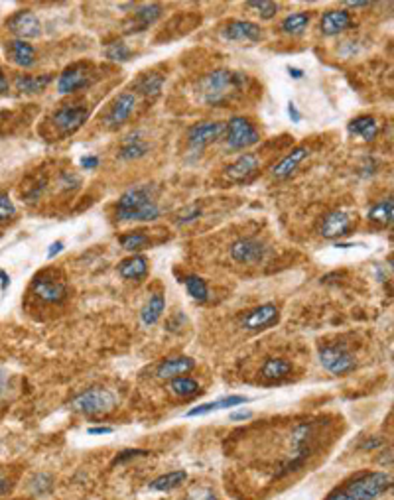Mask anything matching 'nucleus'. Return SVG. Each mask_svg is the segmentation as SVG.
Masks as SVG:
<instances>
[{
	"label": "nucleus",
	"mask_w": 394,
	"mask_h": 500,
	"mask_svg": "<svg viewBox=\"0 0 394 500\" xmlns=\"http://www.w3.org/2000/svg\"><path fill=\"white\" fill-rule=\"evenodd\" d=\"M246 75L234 74L229 69H215L197 81L199 101L207 107H225L243 91Z\"/></svg>",
	"instance_id": "f257e3e1"
},
{
	"label": "nucleus",
	"mask_w": 394,
	"mask_h": 500,
	"mask_svg": "<svg viewBox=\"0 0 394 500\" xmlns=\"http://www.w3.org/2000/svg\"><path fill=\"white\" fill-rule=\"evenodd\" d=\"M160 215V207L150 187H132L124 191L117 203L119 221H154Z\"/></svg>",
	"instance_id": "f03ea898"
},
{
	"label": "nucleus",
	"mask_w": 394,
	"mask_h": 500,
	"mask_svg": "<svg viewBox=\"0 0 394 500\" xmlns=\"http://www.w3.org/2000/svg\"><path fill=\"white\" fill-rule=\"evenodd\" d=\"M391 487V476L384 473H365L359 475L343 488L353 500H375Z\"/></svg>",
	"instance_id": "7ed1b4c3"
},
{
	"label": "nucleus",
	"mask_w": 394,
	"mask_h": 500,
	"mask_svg": "<svg viewBox=\"0 0 394 500\" xmlns=\"http://www.w3.org/2000/svg\"><path fill=\"white\" fill-rule=\"evenodd\" d=\"M114 404L117 400L107 388H89L75 398L71 408L83 415H103L109 414L114 408Z\"/></svg>",
	"instance_id": "20e7f679"
},
{
	"label": "nucleus",
	"mask_w": 394,
	"mask_h": 500,
	"mask_svg": "<svg viewBox=\"0 0 394 500\" xmlns=\"http://www.w3.org/2000/svg\"><path fill=\"white\" fill-rule=\"evenodd\" d=\"M95 79H97L95 67L91 63L79 61V63H74V65L63 69V74L58 79V93L60 95H71L75 91L91 85Z\"/></svg>",
	"instance_id": "39448f33"
},
{
	"label": "nucleus",
	"mask_w": 394,
	"mask_h": 500,
	"mask_svg": "<svg viewBox=\"0 0 394 500\" xmlns=\"http://www.w3.org/2000/svg\"><path fill=\"white\" fill-rule=\"evenodd\" d=\"M225 135H227V146L231 150H245L248 146H255L260 140V135L252 126V122L243 117H234L227 122Z\"/></svg>",
	"instance_id": "423d86ee"
},
{
	"label": "nucleus",
	"mask_w": 394,
	"mask_h": 500,
	"mask_svg": "<svg viewBox=\"0 0 394 500\" xmlns=\"http://www.w3.org/2000/svg\"><path fill=\"white\" fill-rule=\"evenodd\" d=\"M89 119V109L81 105H65L62 109H58L51 117V122L55 124V128L63 136L77 132Z\"/></svg>",
	"instance_id": "0eeeda50"
},
{
	"label": "nucleus",
	"mask_w": 394,
	"mask_h": 500,
	"mask_svg": "<svg viewBox=\"0 0 394 500\" xmlns=\"http://www.w3.org/2000/svg\"><path fill=\"white\" fill-rule=\"evenodd\" d=\"M32 290L37 298L46 304H60L67 295L65 282L58 280L51 272H42L37 274L32 282Z\"/></svg>",
	"instance_id": "6e6552de"
},
{
	"label": "nucleus",
	"mask_w": 394,
	"mask_h": 500,
	"mask_svg": "<svg viewBox=\"0 0 394 500\" xmlns=\"http://www.w3.org/2000/svg\"><path fill=\"white\" fill-rule=\"evenodd\" d=\"M225 128H227V124L221 121L197 122L187 132V142L194 150H203L207 144L219 140L225 135Z\"/></svg>",
	"instance_id": "1a4fd4ad"
},
{
	"label": "nucleus",
	"mask_w": 394,
	"mask_h": 500,
	"mask_svg": "<svg viewBox=\"0 0 394 500\" xmlns=\"http://www.w3.org/2000/svg\"><path fill=\"white\" fill-rule=\"evenodd\" d=\"M280 319V311L274 304H264L250 309L241 318V327L246 331H260L268 329L272 325H276Z\"/></svg>",
	"instance_id": "9d476101"
},
{
	"label": "nucleus",
	"mask_w": 394,
	"mask_h": 500,
	"mask_svg": "<svg viewBox=\"0 0 394 500\" xmlns=\"http://www.w3.org/2000/svg\"><path fill=\"white\" fill-rule=\"evenodd\" d=\"M320 361L323 368L333 374H347L355 368V359L343 347H325L320 351Z\"/></svg>",
	"instance_id": "9b49d317"
},
{
	"label": "nucleus",
	"mask_w": 394,
	"mask_h": 500,
	"mask_svg": "<svg viewBox=\"0 0 394 500\" xmlns=\"http://www.w3.org/2000/svg\"><path fill=\"white\" fill-rule=\"evenodd\" d=\"M136 95L135 93H121L119 97L114 98L111 103V107L107 110L105 114V124L109 128H119L123 126L124 122L130 119V114L135 112L136 109Z\"/></svg>",
	"instance_id": "f8f14e48"
},
{
	"label": "nucleus",
	"mask_w": 394,
	"mask_h": 500,
	"mask_svg": "<svg viewBox=\"0 0 394 500\" xmlns=\"http://www.w3.org/2000/svg\"><path fill=\"white\" fill-rule=\"evenodd\" d=\"M231 257L239 264H259L266 257V246L257 239H239L231 244Z\"/></svg>",
	"instance_id": "ddd939ff"
},
{
	"label": "nucleus",
	"mask_w": 394,
	"mask_h": 500,
	"mask_svg": "<svg viewBox=\"0 0 394 500\" xmlns=\"http://www.w3.org/2000/svg\"><path fill=\"white\" fill-rule=\"evenodd\" d=\"M8 30L18 36V40H30L42 34V22L32 10H20L8 20Z\"/></svg>",
	"instance_id": "4468645a"
},
{
	"label": "nucleus",
	"mask_w": 394,
	"mask_h": 500,
	"mask_svg": "<svg viewBox=\"0 0 394 500\" xmlns=\"http://www.w3.org/2000/svg\"><path fill=\"white\" fill-rule=\"evenodd\" d=\"M353 227V217L345 211H332L320 223V234L323 239H339L349 234Z\"/></svg>",
	"instance_id": "2eb2a0df"
},
{
	"label": "nucleus",
	"mask_w": 394,
	"mask_h": 500,
	"mask_svg": "<svg viewBox=\"0 0 394 500\" xmlns=\"http://www.w3.org/2000/svg\"><path fill=\"white\" fill-rule=\"evenodd\" d=\"M259 164L260 162L257 154H243V156H239V158L234 160L231 166H227L225 178L234 183L246 182V180H250L257 173Z\"/></svg>",
	"instance_id": "dca6fc26"
},
{
	"label": "nucleus",
	"mask_w": 394,
	"mask_h": 500,
	"mask_svg": "<svg viewBox=\"0 0 394 500\" xmlns=\"http://www.w3.org/2000/svg\"><path fill=\"white\" fill-rule=\"evenodd\" d=\"M223 36L233 42H260L262 30L259 24L248 20H231L223 28Z\"/></svg>",
	"instance_id": "f3484780"
},
{
	"label": "nucleus",
	"mask_w": 394,
	"mask_h": 500,
	"mask_svg": "<svg viewBox=\"0 0 394 500\" xmlns=\"http://www.w3.org/2000/svg\"><path fill=\"white\" fill-rule=\"evenodd\" d=\"M321 32L325 36H335V34H341L345 30L353 28V20H351V14L347 10H327V12L321 16L320 22Z\"/></svg>",
	"instance_id": "a211bd4d"
},
{
	"label": "nucleus",
	"mask_w": 394,
	"mask_h": 500,
	"mask_svg": "<svg viewBox=\"0 0 394 500\" xmlns=\"http://www.w3.org/2000/svg\"><path fill=\"white\" fill-rule=\"evenodd\" d=\"M194 366H196V363L189 356H173V359H166L158 366L156 374L160 380H173L180 379L182 374H187L189 370H194Z\"/></svg>",
	"instance_id": "6ab92c4d"
},
{
	"label": "nucleus",
	"mask_w": 394,
	"mask_h": 500,
	"mask_svg": "<svg viewBox=\"0 0 394 500\" xmlns=\"http://www.w3.org/2000/svg\"><path fill=\"white\" fill-rule=\"evenodd\" d=\"M309 154V148L308 146H296L286 158L278 164V166H274V178H278V180H286L288 175H292L294 170L304 162V160L308 158Z\"/></svg>",
	"instance_id": "aec40b11"
},
{
	"label": "nucleus",
	"mask_w": 394,
	"mask_h": 500,
	"mask_svg": "<svg viewBox=\"0 0 394 500\" xmlns=\"http://www.w3.org/2000/svg\"><path fill=\"white\" fill-rule=\"evenodd\" d=\"M8 58L12 63L20 65V67H32L36 63V49L32 48L24 40H12L8 42Z\"/></svg>",
	"instance_id": "412c9836"
},
{
	"label": "nucleus",
	"mask_w": 394,
	"mask_h": 500,
	"mask_svg": "<svg viewBox=\"0 0 394 500\" xmlns=\"http://www.w3.org/2000/svg\"><path fill=\"white\" fill-rule=\"evenodd\" d=\"M119 274L124 280H142L148 274V260L142 255H132L119 264Z\"/></svg>",
	"instance_id": "4be33fe9"
},
{
	"label": "nucleus",
	"mask_w": 394,
	"mask_h": 500,
	"mask_svg": "<svg viewBox=\"0 0 394 500\" xmlns=\"http://www.w3.org/2000/svg\"><path fill=\"white\" fill-rule=\"evenodd\" d=\"M347 128H349V135L359 136V138H363L365 142L375 140L377 135H379V122L375 121L372 117H369V114H363V117L353 119V121L349 122Z\"/></svg>",
	"instance_id": "5701e85b"
},
{
	"label": "nucleus",
	"mask_w": 394,
	"mask_h": 500,
	"mask_svg": "<svg viewBox=\"0 0 394 500\" xmlns=\"http://www.w3.org/2000/svg\"><path fill=\"white\" fill-rule=\"evenodd\" d=\"M162 16V6L160 4H144L140 6L132 16V22H130V30L128 32H140V30H146L148 26H152L158 18Z\"/></svg>",
	"instance_id": "b1692460"
},
{
	"label": "nucleus",
	"mask_w": 394,
	"mask_h": 500,
	"mask_svg": "<svg viewBox=\"0 0 394 500\" xmlns=\"http://www.w3.org/2000/svg\"><path fill=\"white\" fill-rule=\"evenodd\" d=\"M51 75H16L14 79V85L18 91H22L26 95H32V93H40L44 91L46 87L51 83Z\"/></svg>",
	"instance_id": "393cba45"
},
{
	"label": "nucleus",
	"mask_w": 394,
	"mask_h": 500,
	"mask_svg": "<svg viewBox=\"0 0 394 500\" xmlns=\"http://www.w3.org/2000/svg\"><path fill=\"white\" fill-rule=\"evenodd\" d=\"M162 87H164V77L160 74H150L140 75V79L135 83V89L146 98H156L162 93Z\"/></svg>",
	"instance_id": "a878e982"
},
{
	"label": "nucleus",
	"mask_w": 394,
	"mask_h": 500,
	"mask_svg": "<svg viewBox=\"0 0 394 500\" xmlns=\"http://www.w3.org/2000/svg\"><path fill=\"white\" fill-rule=\"evenodd\" d=\"M248 398L246 396H229V398H223V400H217V402H207L201 404V406H196L191 408L187 415L194 417V415H203V414H211V412H217V410H225V408H233V406H239V404H246Z\"/></svg>",
	"instance_id": "bb28decb"
},
{
	"label": "nucleus",
	"mask_w": 394,
	"mask_h": 500,
	"mask_svg": "<svg viewBox=\"0 0 394 500\" xmlns=\"http://www.w3.org/2000/svg\"><path fill=\"white\" fill-rule=\"evenodd\" d=\"M393 217H394V203L391 197H388V199H382L379 203H375V205L369 209V213H367V219H369L370 223H375V225H379V227L391 225V223H393Z\"/></svg>",
	"instance_id": "cd10ccee"
},
{
	"label": "nucleus",
	"mask_w": 394,
	"mask_h": 500,
	"mask_svg": "<svg viewBox=\"0 0 394 500\" xmlns=\"http://www.w3.org/2000/svg\"><path fill=\"white\" fill-rule=\"evenodd\" d=\"M292 372V363L286 359H266L262 365V377L266 380H282Z\"/></svg>",
	"instance_id": "c85d7f7f"
},
{
	"label": "nucleus",
	"mask_w": 394,
	"mask_h": 500,
	"mask_svg": "<svg viewBox=\"0 0 394 500\" xmlns=\"http://www.w3.org/2000/svg\"><path fill=\"white\" fill-rule=\"evenodd\" d=\"M164 307H166V300L162 293H152L150 300L146 302V305L142 307L140 311V318H142V323L144 325H154L160 316L164 313Z\"/></svg>",
	"instance_id": "c756f323"
},
{
	"label": "nucleus",
	"mask_w": 394,
	"mask_h": 500,
	"mask_svg": "<svg viewBox=\"0 0 394 500\" xmlns=\"http://www.w3.org/2000/svg\"><path fill=\"white\" fill-rule=\"evenodd\" d=\"M187 479V473L185 471H172V473H166V475L158 476L156 481L150 483V488L152 490H158V492H170L173 488L182 487Z\"/></svg>",
	"instance_id": "7c9ffc66"
},
{
	"label": "nucleus",
	"mask_w": 394,
	"mask_h": 500,
	"mask_svg": "<svg viewBox=\"0 0 394 500\" xmlns=\"http://www.w3.org/2000/svg\"><path fill=\"white\" fill-rule=\"evenodd\" d=\"M148 152V144L140 138V136H128L126 140L123 142V148H121V160H138L142 156H146Z\"/></svg>",
	"instance_id": "2f4dec72"
},
{
	"label": "nucleus",
	"mask_w": 394,
	"mask_h": 500,
	"mask_svg": "<svg viewBox=\"0 0 394 500\" xmlns=\"http://www.w3.org/2000/svg\"><path fill=\"white\" fill-rule=\"evenodd\" d=\"M309 24V14L308 12H294L290 14V16H286L282 20V32L286 34H292V36H298V34H302Z\"/></svg>",
	"instance_id": "473e14b6"
},
{
	"label": "nucleus",
	"mask_w": 394,
	"mask_h": 500,
	"mask_svg": "<svg viewBox=\"0 0 394 500\" xmlns=\"http://www.w3.org/2000/svg\"><path fill=\"white\" fill-rule=\"evenodd\" d=\"M170 392L178 398H191V396L199 394V384L194 379L180 377V379H173L170 382Z\"/></svg>",
	"instance_id": "72a5a7b5"
},
{
	"label": "nucleus",
	"mask_w": 394,
	"mask_h": 500,
	"mask_svg": "<svg viewBox=\"0 0 394 500\" xmlns=\"http://www.w3.org/2000/svg\"><path fill=\"white\" fill-rule=\"evenodd\" d=\"M148 243H150V236L146 234V231H135L121 236V244L128 252H140L146 248Z\"/></svg>",
	"instance_id": "f704fd0d"
},
{
	"label": "nucleus",
	"mask_w": 394,
	"mask_h": 500,
	"mask_svg": "<svg viewBox=\"0 0 394 500\" xmlns=\"http://www.w3.org/2000/svg\"><path fill=\"white\" fill-rule=\"evenodd\" d=\"M185 288H187V293L197 300V302H205L207 295H209V290H207V284L205 280H201L199 276H185L184 278Z\"/></svg>",
	"instance_id": "c9c22d12"
},
{
	"label": "nucleus",
	"mask_w": 394,
	"mask_h": 500,
	"mask_svg": "<svg viewBox=\"0 0 394 500\" xmlns=\"http://www.w3.org/2000/svg\"><path fill=\"white\" fill-rule=\"evenodd\" d=\"M246 6L248 8H255L257 14H259L260 18H264V20H271L276 16L278 12V4L276 2H272V0H250V2H246Z\"/></svg>",
	"instance_id": "e433bc0d"
},
{
	"label": "nucleus",
	"mask_w": 394,
	"mask_h": 500,
	"mask_svg": "<svg viewBox=\"0 0 394 500\" xmlns=\"http://www.w3.org/2000/svg\"><path fill=\"white\" fill-rule=\"evenodd\" d=\"M105 55L112 61L124 63V61L130 60L132 51H130V48H128L126 44H123V42H112V44H109V46L105 48Z\"/></svg>",
	"instance_id": "4c0bfd02"
},
{
	"label": "nucleus",
	"mask_w": 394,
	"mask_h": 500,
	"mask_svg": "<svg viewBox=\"0 0 394 500\" xmlns=\"http://www.w3.org/2000/svg\"><path fill=\"white\" fill-rule=\"evenodd\" d=\"M16 215V205L8 193H0V223H6Z\"/></svg>",
	"instance_id": "58836bf2"
},
{
	"label": "nucleus",
	"mask_w": 394,
	"mask_h": 500,
	"mask_svg": "<svg viewBox=\"0 0 394 500\" xmlns=\"http://www.w3.org/2000/svg\"><path fill=\"white\" fill-rule=\"evenodd\" d=\"M199 215H201V209L197 207V205H191V207L184 209V211L178 215V223H180V225H187V223L196 221Z\"/></svg>",
	"instance_id": "ea45409f"
},
{
	"label": "nucleus",
	"mask_w": 394,
	"mask_h": 500,
	"mask_svg": "<svg viewBox=\"0 0 394 500\" xmlns=\"http://www.w3.org/2000/svg\"><path fill=\"white\" fill-rule=\"evenodd\" d=\"M185 500H217V497L211 492L209 488H194V490L185 497Z\"/></svg>",
	"instance_id": "a19ab883"
},
{
	"label": "nucleus",
	"mask_w": 394,
	"mask_h": 500,
	"mask_svg": "<svg viewBox=\"0 0 394 500\" xmlns=\"http://www.w3.org/2000/svg\"><path fill=\"white\" fill-rule=\"evenodd\" d=\"M51 476L49 475H37L36 479H34V488H36V492H40V494H44V492H48V490H51Z\"/></svg>",
	"instance_id": "79ce46f5"
},
{
	"label": "nucleus",
	"mask_w": 394,
	"mask_h": 500,
	"mask_svg": "<svg viewBox=\"0 0 394 500\" xmlns=\"http://www.w3.org/2000/svg\"><path fill=\"white\" fill-rule=\"evenodd\" d=\"M138 455H146V451H140V449H128V451H124L123 455H119V457L114 459V463H123L126 459H132V457H138Z\"/></svg>",
	"instance_id": "37998d69"
},
{
	"label": "nucleus",
	"mask_w": 394,
	"mask_h": 500,
	"mask_svg": "<svg viewBox=\"0 0 394 500\" xmlns=\"http://www.w3.org/2000/svg\"><path fill=\"white\" fill-rule=\"evenodd\" d=\"M81 166H83L85 170H95L98 166V158L97 156H83V158H81Z\"/></svg>",
	"instance_id": "c03bdc74"
},
{
	"label": "nucleus",
	"mask_w": 394,
	"mask_h": 500,
	"mask_svg": "<svg viewBox=\"0 0 394 500\" xmlns=\"http://www.w3.org/2000/svg\"><path fill=\"white\" fill-rule=\"evenodd\" d=\"M6 388H8V374H6V370L0 366V398L6 394Z\"/></svg>",
	"instance_id": "a18cd8bd"
},
{
	"label": "nucleus",
	"mask_w": 394,
	"mask_h": 500,
	"mask_svg": "<svg viewBox=\"0 0 394 500\" xmlns=\"http://www.w3.org/2000/svg\"><path fill=\"white\" fill-rule=\"evenodd\" d=\"M248 417H252V412H250V410H241V412H234V414L229 415L231 422H241V420H248Z\"/></svg>",
	"instance_id": "49530a36"
},
{
	"label": "nucleus",
	"mask_w": 394,
	"mask_h": 500,
	"mask_svg": "<svg viewBox=\"0 0 394 500\" xmlns=\"http://www.w3.org/2000/svg\"><path fill=\"white\" fill-rule=\"evenodd\" d=\"M288 114H290L292 122L302 121V114H300V110H298V107H296L294 103H288Z\"/></svg>",
	"instance_id": "de8ad7c7"
},
{
	"label": "nucleus",
	"mask_w": 394,
	"mask_h": 500,
	"mask_svg": "<svg viewBox=\"0 0 394 500\" xmlns=\"http://www.w3.org/2000/svg\"><path fill=\"white\" fill-rule=\"evenodd\" d=\"M325 500H353V499H351V497L345 492L343 488H341V490H335V492H332V494H329V497H327Z\"/></svg>",
	"instance_id": "09e8293b"
},
{
	"label": "nucleus",
	"mask_w": 394,
	"mask_h": 500,
	"mask_svg": "<svg viewBox=\"0 0 394 500\" xmlns=\"http://www.w3.org/2000/svg\"><path fill=\"white\" fill-rule=\"evenodd\" d=\"M63 250V243L62 241H58V243H53L51 246H49V250H48V258H53L55 255H60Z\"/></svg>",
	"instance_id": "8fccbe9b"
},
{
	"label": "nucleus",
	"mask_w": 394,
	"mask_h": 500,
	"mask_svg": "<svg viewBox=\"0 0 394 500\" xmlns=\"http://www.w3.org/2000/svg\"><path fill=\"white\" fill-rule=\"evenodd\" d=\"M89 433L91 436H107V433H112V427H91Z\"/></svg>",
	"instance_id": "3c124183"
},
{
	"label": "nucleus",
	"mask_w": 394,
	"mask_h": 500,
	"mask_svg": "<svg viewBox=\"0 0 394 500\" xmlns=\"http://www.w3.org/2000/svg\"><path fill=\"white\" fill-rule=\"evenodd\" d=\"M6 93H8V79H6L4 71L0 69V95H6Z\"/></svg>",
	"instance_id": "603ef678"
},
{
	"label": "nucleus",
	"mask_w": 394,
	"mask_h": 500,
	"mask_svg": "<svg viewBox=\"0 0 394 500\" xmlns=\"http://www.w3.org/2000/svg\"><path fill=\"white\" fill-rule=\"evenodd\" d=\"M288 74H290L292 79H302V77H304V71L298 69V67H288Z\"/></svg>",
	"instance_id": "864d4df0"
},
{
	"label": "nucleus",
	"mask_w": 394,
	"mask_h": 500,
	"mask_svg": "<svg viewBox=\"0 0 394 500\" xmlns=\"http://www.w3.org/2000/svg\"><path fill=\"white\" fill-rule=\"evenodd\" d=\"M0 280H2V290H6V288H8V284H10V278L6 276V272H4V270H0Z\"/></svg>",
	"instance_id": "5fc2aeb1"
},
{
	"label": "nucleus",
	"mask_w": 394,
	"mask_h": 500,
	"mask_svg": "<svg viewBox=\"0 0 394 500\" xmlns=\"http://www.w3.org/2000/svg\"><path fill=\"white\" fill-rule=\"evenodd\" d=\"M6 490H8V483H6V479H4V476L0 475V494H2V492H6Z\"/></svg>",
	"instance_id": "6e6d98bb"
},
{
	"label": "nucleus",
	"mask_w": 394,
	"mask_h": 500,
	"mask_svg": "<svg viewBox=\"0 0 394 500\" xmlns=\"http://www.w3.org/2000/svg\"><path fill=\"white\" fill-rule=\"evenodd\" d=\"M347 6H351V8H361V6H369V2H345Z\"/></svg>",
	"instance_id": "4d7b16f0"
}]
</instances>
